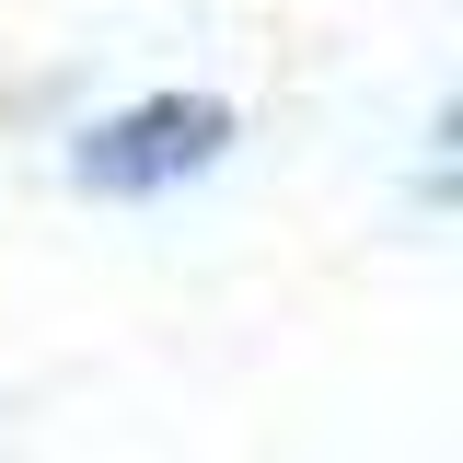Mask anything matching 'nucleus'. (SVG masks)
<instances>
[{
    "label": "nucleus",
    "mask_w": 463,
    "mask_h": 463,
    "mask_svg": "<svg viewBox=\"0 0 463 463\" xmlns=\"http://www.w3.org/2000/svg\"><path fill=\"white\" fill-rule=\"evenodd\" d=\"M232 139H243V116H232L221 93L163 81V93H128V105L81 116L58 163H70V185H81V197H105V209H151V197L209 185V174L232 163Z\"/></svg>",
    "instance_id": "1"
},
{
    "label": "nucleus",
    "mask_w": 463,
    "mask_h": 463,
    "mask_svg": "<svg viewBox=\"0 0 463 463\" xmlns=\"http://www.w3.org/2000/svg\"><path fill=\"white\" fill-rule=\"evenodd\" d=\"M405 197L429 209V221H463V81L429 105V128H417V163H405Z\"/></svg>",
    "instance_id": "2"
}]
</instances>
